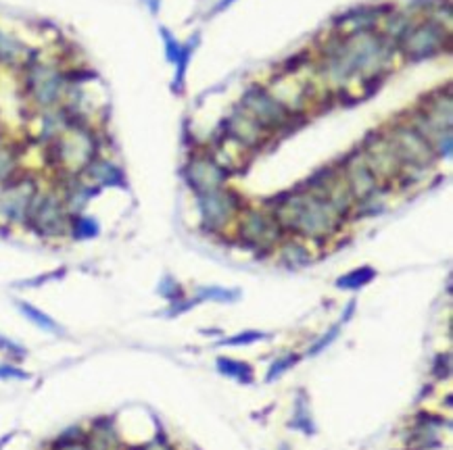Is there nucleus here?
Returning <instances> with one entry per match:
<instances>
[{
    "label": "nucleus",
    "instance_id": "f257e3e1",
    "mask_svg": "<svg viewBox=\"0 0 453 450\" xmlns=\"http://www.w3.org/2000/svg\"><path fill=\"white\" fill-rule=\"evenodd\" d=\"M270 206V213L280 223L284 234H292L301 240H328L341 230L345 221L326 198L312 194L303 186L276 196Z\"/></svg>",
    "mask_w": 453,
    "mask_h": 450
},
{
    "label": "nucleus",
    "instance_id": "f03ea898",
    "mask_svg": "<svg viewBox=\"0 0 453 450\" xmlns=\"http://www.w3.org/2000/svg\"><path fill=\"white\" fill-rule=\"evenodd\" d=\"M69 219L71 215L61 192L57 188L40 190L26 219V228L42 240H61L69 238Z\"/></svg>",
    "mask_w": 453,
    "mask_h": 450
},
{
    "label": "nucleus",
    "instance_id": "7ed1b4c3",
    "mask_svg": "<svg viewBox=\"0 0 453 450\" xmlns=\"http://www.w3.org/2000/svg\"><path fill=\"white\" fill-rule=\"evenodd\" d=\"M21 69L26 75V92L40 111H52L65 100L69 84L59 67L30 58Z\"/></svg>",
    "mask_w": 453,
    "mask_h": 450
},
{
    "label": "nucleus",
    "instance_id": "20e7f679",
    "mask_svg": "<svg viewBox=\"0 0 453 450\" xmlns=\"http://www.w3.org/2000/svg\"><path fill=\"white\" fill-rule=\"evenodd\" d=\"M36 175L19 171L5 186H0V219L9 225H26L30 208L40 194Z\"/></svg>",
    "mask_w": 453,
    "mask_h": 450
},
{
    "label": "nucleus",
    "instance_id": "39448f33",
    "mask_svg": "<svg viewBox=\"0 0 453 450\" xmlns=\"http://www.w3.org/2000/svg\"><path fill=\"white\" fill-rule=\"evenodd\" d=\"M387 136L395 148V153H397L405 173L407 171H422V169L430 167L432 161L436 159L430 142L410 121H399V123L391 125Z\"/></svg>",
    "mask_w": 453,
    "mask_h": 450
},
{
    "label": "nucleus",
    "instance_id": "423d86ee",
    "mask_svg": "<svg viewBox=\"0 0 453 450\" xmlns=\"http://www.w3.org/2000/svg\"><path fill=\"white\" fill-rule=\"evenodd\" d=\"M359 150H361L363 159L368 161L370 169L374 171V175L379 178V182L383 186L391 184L395 180H401L405 175V169H403L385 129L368 133V138L363 140V146Z\"/></svg>",
    "mask_w": 453,
    "mask_h": 450
},
{
    "label": "nucleus",
    "instance_id": "0eeeda50",
    "mask_svg": "<svg viewBox=\"0 0 453 450\" xmlns=\"http://www.w3.org/2000/svg\"><path fill=\"white\" fill-rule=\"evenodd\" d=\"M241 109L249 117H253L268 133L284 129L294 115L270 90L261 86H253L245 92V96L241 98Z\"/></svg>",
    "mask_w": 453,
    "mask_h": 450
},
{
    "label": "nucleus",
    "instance_id": "6e6552de",
    "mask_svg": "<svg viewBox=\"0 0 453 450\" xmlns=\"http://www.w3.org/2000/svg\"><path fill=\"white\" fill-rule=\"evenodd\" d=\"M197 202L201 213V225L205 232H221L230 223V219L243 211L241 196L225 186L197 194Z\"/></svg>",
    "mask_w": 453,
    "mask_h": 450
},
{
    "label": "nucleus",
    "instance_id": "1a4fd4ad",
    "mask_svg": "<svg viewBox=\"0 0 453 450\" xmlns=\"http://www.w3.org/2000/svg\"><path fill=\"white\" fill-rule=\"evenodd\" d=\"M284 230L270 211L243 208L239 213V238L253 248H274L282 242Z\"/></svg>",
    "mask_w": 453,
    "mask_h": 450
},
{
    "label": "nucleus",
    "instance_id": "9d476101",
    "mask_svg": "<svg viewBox=\"0 0 453 450\" xmlns=\"http://www.w3.org/2000/svg\"><path fill=\"white\" fill-rule=\"evenodd\" d=\"M399 42L407 58L420 61L443 50L447 42V30L436 21H422L414 28H407Z\"/></svg>",
    "mask_w": 453,
    "mask_h": 450
},
{
    "label": "nucleus",
    "instance_id": "9b49d317",
    "mask_svg": "<svg viewBox=\"0 0 453 450\" xmlns=\"http://www.w3.org/2000/svg\"><path fill=\"white\" fill-rule=\"evenodd\" d=\"M341 175L353 196L355 202L368 200L376 194H381L383 184L379 182V178L374 175V171L370 169L368 161L363 159L361 150H353L343 159L341 165Z\"/></svg>",
    "mask_w": 453,
    "mask_h": 450
},
{
    "label": "nucleus",
    "instance_id": "f8f14e48",
    "mask_svg": "<svg viewBox=\"0 0 453 450\" xmlns=\"http://www.w3.org/2000/svg\"><path fill=\"white\" fill-rule=\"evenodd\" d=\"M186 180L197 194L211 192L225 186L228 171H225L211 155H194L186 165Z\"/></svg>",
    "mask_w": 453,
    "mask_h": 450
},
{
    "label": "nucleus",
    "instance_id": "ddd939ff",
    "mask_svg": "<svg viewBox=\"0 0 453 450\" xmlns=\"http://www.w3.org/2000/svg\"><path fill=\"white\" fill-rule=\"evenodd\" d=\"M225 136L232 138L234 142H239L247 150L261 148L270 138V133L253 117H249L243 109L234 111L228 117V121H225Z\"/></svg>",
    "mask_w": 453,
    "mask_h": 450
},
{
    "label": "nucleus",
    "instance_id": "4468645a",
    "mask_svg": "<svg viewBox=\"0 0 453 450\" xmlns=\"http://www.w3.org/2000/svg\"><path fill=\"white\" fill-rule=\"evenodd\" d=\"M84 182H88L90 186L103 190V188H125V173L123 169L113 163L111 159L105 157H94L80 173H78Z\"/></svg>",
    "mask_w": 453,
    "mask_h": 450
},
{
    "label": "nucleus",
    "instance_id": "2eb2a0df",
    "mask_svg": "<svg viewBox=\"0 0 453 450\" xmlns=\"http://www.w3.org/2000/svg\"><path fill=\"white\" fill-rule=\"evenodd\" d=\"M28 48L11 34L0 30V65L21 69L28 63Z\"/></svg>",
    "mask_w": 453,
    "mask_h": 450
},
{
    "label": "nucleus",
    "instance_id": "dca6fc26",
    "mask_svg": "<svg viewBox=\"0 0 453 450\" xmlns=\"http://www.w3.org/2000/svg\"><path fill=\"white\" fill-rule=\"evenodd\" d=\"M280 261L288 267H303L312 263V253L301 238H288L280 242Z\"/></svg>",
    "mask_w": 453,
    "mask_h": 450
},
{
    "label": "nucleus",
    "instance_id": "f3484780",
    "mask_svg": "<svg viewBox=\"0 0 453 450\" xmlns=\"http://www.w3.org/2000/svg\"><path fill=\"white\" fill-rule=\"evenodd\" d=\"M101 234V223L86 215V213H80V215H71L69 219V238L73 240H92Z\"/></svg>",
    "mask_w": 453,
    "mask_h": 450
},
{
    "label": "nucleus",
    "instance_id": "a211bd4d",
    "mask_svg": "<svg viewBox=\"0 0 453 450\" xmlns=\"http://www.w3.org/2000/svg\"><path fill=\"white\" fill-rule=\"evenodd\" d=\"M17 309H19V313H21L30 323H34V325L40 328L42 332H48V334H63V328H61L50 315H46V313L40 311L38 307L26 303V300H17Z\"/></svg>",
    "mask_w": 453,
    "mask_h": 450
},
{
    "label": "nucleus",
    "instance_id": "6ab92c4d",
    "mask_svg": "<svg viewBox=\"0 0 453 450\" xmlns=\"http://www.w3.org/2000/svg\"><path fill=\"white\" fill-rule=\"evenodd\" d=\"M19 169V155L17 150L0 140V186H5L13 175H17Z\"/></svg>",
    "mask_w": 453,
    "mask_h": 450
},
{
    "label": "nucleus",
    "instance_id": "aec40b11",
    "mask_svg": "<svg viewBox=\"0 0 453 450\" xmlns=\"http://www.w3.org/2000/svg\"><path fill=\"white\" fill-rule=\"evenodd\" d=\"M217 369L221 375H228V378L239 380L241 384H251L253 382V369L251 365L243 363V361H232V358H225L219 356L217 358Z\"/></svg>",
    "mask_w": 453,
    "mask_h": 450
},
{
    "label": "nucleus",
    "instance_id": "412c9836",
    "mask_svg": "<svg viewBox=\"0 0 453 450\" xmlns=\"http://www.w3.org/2000/svg\"><path fill=\"white\" fill-rule=\"evenodd\" d=\"M374 277H376V271L372 267H359V269H353L347 275L339 277L336 286L343 288V290H357V288L368 286Z\"/></svg>",
    "mask_w": 453,
    "mask_h": 450
},
{
    "label": "nucleus",
    "instance_id": "4be33fe9",
    "mask_svg": "<svg viewBox=\"0 0 453 450\" xmlns=\"http://www.w3.org/2000/svg\"><path fill=\"white\" fill-rule=\"evenodd\" d=\"M239 298V290H225V288H201L199 300H217V303H234Z\"/></svg>",
    "mask_w": 453,
    "mask_h": 450
},
{
    "label": "nucleus",
    "instance_id": "5701e85b",
    "mask_svg": "<svg viewBox=\"0 0 453 450\" xmlns=\"http://www.w3.org/2000/svg\"><path fill=\"white\" fill-rule=\"evenodd\" d=\"M30 378H32V375L28 371H23L21 367L13 365L11 361L9 363H0V380H3V382H11V380L26 382Z\"/></svg>",
    "mask_w": 453,
    "mask_h": 450
},
{
    "label": "nucleus",
    "instance_id": "b1692460",
    "mask_svg": "<svg viewBox=\"0 0 453 450\" xmlns=\"http://www.w3.org/2000/svg\"><path fill=\"white\" fill-rule=\"evenodd\" d=\"M290 425L296 427V429H303L305 433H312V431H314V427H312V417H310V411H305V403H303V400L296 403L294 421H292Z\"/></svg>",
    "mask_w": 453,
    "mask_h": 450
},
{
    "label": "nucleus",
    "instance_id": "393cba45",
    "mask_svg": "<svg viewBox=\"0 0 453 450\" xmlns=\"http://www.w3.org/2000/svg\"><path fill=\"white\" fill-rule=\"evenodd\" d=\"M0 352H5L9 356V361H23L28 356V350L23 346H19L17 342L0 336Z\"/></svg>",
    "mask_w": 453,
    "mask_h": 450
},
{
    "label": "nucleus",
    "instance_id": "a878e982",
    "mask_svg": "<svg viewBox=\"0 0 453 450\" xmlns=\"http://www.w3.org/2000/svg\"><path fill=\"white\" fill-rule=\"evenodd\" d=\"M299 358L294 356V354H286V356H282V358H278L272 367H270V371H268V378H265V382H274L276 378H280L282 373H286L294 363H296Z\"/></svg>",
    "mask_w": 453,
    "mask_h": 450
},
{
    "label": "nucleus",
    "instance_id": "bb28decb",
    "mask_svg": "<svg viewBox=\"0 0 453 450\" xmlns=\"http://www.w3.org/2000/svg\"><path fill=\"white\" fill-rule=\"evenodd\" d=\"M265 334L261 332H243V334H236L234 338H228V340H221L219 344H225V346H247V344H253L257 340H263Z\"/></svg>",
    "mask_w": 453,
    "mask_h": 450
},
{
    "label": "nucleus",
    "instance_id": "cd10ccee",
    "mask_svg": "<svg viewBox=\"0 0 453 450\" xmlns=\"http://www.w3.org/2000/svg\"><path fill=\"white\" fill-rule=\"evenodd\" d=\"M339 330H341V328L336 325V328H332L328 334H324V336H322V338H320V340H318V342H316V344H314V346L308 350V354H310V356H316V354H320V352H322L326 346H330V344L336 340V336H339Z\"/></svg>",
    "mask_w": 453,
    "mask_h": 450
},
{
    "label": "nucleus",
    "instance_id": "c85d7f7f",
    "mask_svg": "<svg viewBox=\"0 0 453 450\" xmlns=\"http://www.w3.org/2000/svg\"><path fill=\"white\" fill-rule=\"evenodd\" d=\"M232 3H234V0H221V3L213 9V13H219V11H223V9H228Z\"/></svg>",
    "mask_w": 453,
    "mask_h": 450
},
{
    "label": "nucleus",
    "instance_id": "c756f323",
    "mask_svg": "<svg viewBox=\"0 0 453 450\" xmlns=\"http://www.w3.org/2000/svg\"><path fill=\"white\" fill-rule=\"evenodd\" d=\"M3 136H5V125H3V119H0V140H3Z\"/></svg>",
    "mask_w": 453,
    "mask_h": 450
},
{
    "label": "nucleus",
    "instance_id": "7c9ffc66",
    "mask_svg": "<svg viewBox=\"0 0 453 450\" xmlns=\"http://www.w3.org/2000/svg\"><path fill=\"white\" fill-rule=\"evenodd\" d=\"M280 450H288V446H280Z\"/></svg>",
    "mask_w": 453,
    "mask_h": 450
}]
</instances>
